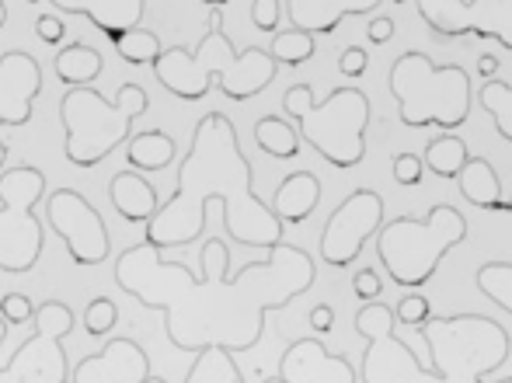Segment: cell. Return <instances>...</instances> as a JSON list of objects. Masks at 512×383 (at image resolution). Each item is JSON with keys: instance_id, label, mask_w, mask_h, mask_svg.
I'll return each mask as SVG.
<instances>
[{"instance_id": "6da1fadb", "label": "cell", "mask_w": 512, "mask_h": 383, "mask_svg": "<svg viewBox=\"0 0 512 383\" xmlns=\"http://www.w3.org/2000/svg\"><path fill=\"white\" fill-rule=\"evenodd\" d=\"M199 265L203 276H192L189 265L168 262L147 241L126 248L115 262V286L164 314V335L182 352L255 349L265 317L286 310L317 279L314 258L286 241L265 262H248L230 276V248L220 237H209Z\"/></svg>"}, {"instance_id": "7a4b0ae2", "label": "cell", "mask_w": 512, "mask_h": 383, "mask_svg": "<svg viewBox=\"0 0 512 383\" xmlns=\"http://www.w3.org/2000/svg\"><path fill=\"white\" fill-rule=\"evenodd\" d=\"M220 202L223 230L244 248H279L286 223L255 192V168L244 157L237 126L223 112H209L192 129L189 154L178 164V185L157 216L147 223L143 241L157 251L189 248L206 230V209Z\"/></svg>"}, {"instance_id": "3957f363", "label": "cell", "mask_w": 512, "mask_h": 383, "mask_svg": "<svg viewBox=\"0 0 512 383\" xmlns=\"http://www.w3.org/2000/svg\"><path fill=\"white\" fill-rule=\"evenodd\" d=\"M279 74V60L262 46H248L237 53V46L223 32V11H209V28L196 49L171 46L154 63V77L164 91L182 101H203L213 84L230 101H251L262 95Z\"/></svg>"}, {"instance_id": "277c9868", "label": "cell", "mask_w": 512, "mask_h": 383, "mask_svg": "<svg viewBox=\"0 0 512 383\" xmlns=\"http://www.w3.org/2000/svg\"><path fill=\"white\" fill-rule=\"evenodd\" d=\"M150 98L140 84L126 81L115 98H105L102 91L70 88L60 101L63 122V154L74 168H95L108 154L126 147L133 140V122L147 115Z\"/></svg>"}, {"instance_id": "5b68a950", "label": "cell", "mask_w": 512, "mask_h": 383, "mask_svg": "<svg viewBox=\"0 0 512 383\" xmlns=\"http://www.w3.org/2000/svg\"><path fill=\"white\" fill-rule=\"evenodd\" d=\"M283 108L297 122L300 140H307L331 168L349 171L363 164L370 98L359 88H335L324 101H314V88L300 81L283 95Z\"/></svg>"}, {"instance_id": "8992f818", "label": "cell", "mask_w": 512, "mask_h": 383, "mask_svg": "<svg viewBox=\"0 0 512 383\" xmlns=\"http://www.w3.org/2000/svg\"><path fill=\"white\" fill-rule=\"evenodd\" d=\"M391 95L398 98L401 126H436L439 133H453L471 115L474 88L464 67H436L429 53L408 49L391 67Z\"/></svg>"}, {"instance_id": "52a82bcc", "label": "cell", "mask_w": 512, "mask_h": 383, "mask_svg": "<svg viewBox=\"0 0 512 383\" xmlns=\"http://www.w3.org/2000/svg\"><path fill=\"white\" fill-rule=\"evenodd\" d=\"M464 237H467L464 213L457 206H450V202H439L422 220L398 216V220L384 223V230L377 234V255L384 262L387 276L394 279V286L418 289L436 276L443 258Z\"/></svg>"}, {"instance_id": "ba28073f", "label": "cell", "mask_w": 512, "mask_h": 383, "mask_svg": "<svg viewBox=\"0 0 512 383\" xmlns=\"http://www.w3.org/2000/svg\"><path fill=\"white\" fill-rule=\"evenodd\" d=\"M418 335L436 370V380L429 383H481L502 370L512 352V335L485 314L432 317Z\"/></svg>"}, {"instance_id": "9c48e42d", "label": "cell", "mask_w": 512, "mask_h": 383, "mask_svg": "<svg viewBox=\"0 0 512 383\" xmlns=\"http://www.w3.org/2000/svg\"><path fill=\"white\" fill-rule=\"evenodd\" d=\"M46 195V175L32 164H18L0 175V272L25 276L39 265L46 227L35 206Z\"/></svg>"}, {"instance_id": "30bf717a", "label": "cell", "mask_w": 512, "mask_h": 383, "mask_svg": "<svg viewBox=\"0 0 512 383\" xmlns=\"http://www.w3.org/2000/svg\"><path fill=\"white\" fill-rule=\"evenodd\" d=\"M77 317L67 303L46 300L35 310L32 335L14 349V356L0 366V383H70V363L63 342L74 331Z\"/></svg>"}, {"instance_id": "8fae6325", "label": "cell", "mask_w": 512, "mask_h": 383, "mask_svg": "<svg viewBox=\"0 0 512 383\" xmlns=\"http://www.w3.org/2000/svg\"><path fill=\"white\" fill-rule=\"evenodd\" d=\"M49 230L67 244V255L77 269H95L112 255V237L95 206L77 189H56L46 199Z\"/></svg>"}, {"instance_id": "7c38bea8", "label": "cell", "mask_w": 512, "mask_h": 383, "mask_svg": "<svg viewBox=\"0 0 512 383\" xmlns=\"http://www.w3.org/2000/svg\"><path fill=\"white\" fill-rule=\"evenodd\" d=\"M415 7L443 39H495L512 53V0H415Z\"/></svg>"}, {"instance_id": "4fadbf2b", "label": "cell", "mask_w": 512, "mask_h": 383, "mask_svg": "<svg viewBox=\"0 0 512 383\" xmlns=\"http://www.w3.org/2000/svg\"><path fill=\"white\" fill-rule=\"evenodd\" d=\"M384 230V199L373 189L349 192L321 230V262L331 269H349L363 255L366 241Z\"/></svg>"}, {"instance_id": "5bb4252c", "label": "cell", "mask_w": 512, "mask_h": 383, "mask_svg": "<svg viewBox=\"0 0 512 383\" xmlns=\"http://www.w3.org/2000/svg\"><path fill=\"white\" fill-rule=\"evenodd\" d=\"M70 383H168L150 373V359L133 338H108L102 352L77 359Z\"/></svg>"}, {"instance_id": "9a60e30c", "label": "cell", "mask_w": 512, "mask_h": 383, "mask_svg": "<svg viewBox=\"0 0 512 383\" xmlns=\"http://www.w3.org/2000/svg\"><path fill=\"white\" fill-rule=\"evenodd\" d=\"M265 383H356V370L345 356L324 349L321 335H307L286 345L279 373Z\"/></svg>"}, {"instance_id": "2e32d148", "label": "cell", "mask_w": 512, "mask_h": 383, "mask_svg": "<svg viewBox=\"0 0 512 383\" xmlns=\"http://www.w3.org/2000/svg\"><path fill=\"white\" fill-rule=\"evenodd\" d=\"M42 95V67L25 49L0 56V126H28L32 105Z\"/></svg>"}, {"instance_id": "e0dca14e", "label": "cell", "mask_w": 512, "mask_h": 383, "mask_svg": "<svg viewBox=\"0 0 512 383\" xmlns=\"http://www.w3.org/2000/svg\"><path fill=\"white\" fill-rule=\"evenodd\" d=\"M384 0H286L293 28H304L310 35H331L345 18H363L377 11Z\"/></svg>"}, {"instance_id": "ac0fdd59", "label": "cell", "mask_w": 512, "mask_h": 383, "mask_svg": "<svg viewBox=\"0 0 512 383\" xmlns=\"http://www.w3.org/2000/svg\"><path fill=\"white\" fill-rule=\"evenodd\" d=\"M49 4L67 14H84L112 42L140 28L143 11H147V0H49Z\"/></svg>"}, {"instance_id": "d6986e66", "label": "cell", "mask_w": 512, "mask_h": 383, "mask_svg": "<svg viewBox=\"0 0 512 383\" xmlns=\"http://www.w3.org/2000/svg\"><path fill=\"white\" fill-rule=\"evenodd\" d=\"M108 199H112V209L122 216V220L143 223V227H147V223L157 216V209H161L157 189L147 182V178H140V171H133V168L112 175V182H108Z\"/></svg>"}, {"instance_id": "ffe728a7", "label": "cell", "mask_w": 512, "mask_h": 383, "mask_svg": "<svg viewBox=\"0 0 512 383\" xmlns=\"http://www.w3.org/2000/svg\"><path fill=\"white\" fill-rule=\"evenodd\" d=\"M317 202H321V178L310 171H293L272 195V209L283 223H304L317 209Z\"/></svg>"}, {"instance_id": "44dd1931", "label": "cell", "mask_w": 512, "mask_h": 383, "mask_svg": "<svg viewBox=\"0 0 512 383\" xmlns=\"http://www.w3.org/2000/svg\"><path fill=\"white\" fill-rule=\"evenodd\" d=\"M457 185H460V195H464L471 206L488 209V213H495V209L506 206L499 171H495L492 161H485V157H471V161L464 164V171H460Z\"/></svg>"}, {"instance_id": "7402d4cb", "label": "cell", "mask_w": 512, "mask_h": 383, "mask_svg": "<svg viewBox=\"0 0 512 383\" xmlns=\"http://www.w3.org/2000/svg\"><path fill=\"white\" fill-rule=\"evenodd\" d=\"M102 67H105L102 53H98L95 46H88V42H70L53 60V74L60 77L67 88H88L91 81H98Z\"/></svg>"}, {"instance_id": "603a6c76", "label": "cell", "mask_w": 512, "mask_h": 383, "mask_svg": "<svg viewBox=\"0 0 512 383\" xmlns=\"http://www.w3.org/2000/svg\"><path fill=\"white\" fill-rule=\"evenodd\" d=\"M126 161L133 164V171H164L175 161V140L161 129H147L136 133L126 143Z\"/></svg>"}, {"instance_id": "cb8c5ba5", "label": "cell", "mask_w": 512, "mask_h": 383, "mask_svg": "<svg viewBox=\"0 0 512 383\" xmlns=\"http://www.w3.org/2000/svg\"><path fill=\"white\" fill-rule=\"evenodd\" d=\"M255 143L276 161H293L300 154V129H293L283 115H265L255 122Z\"/></svg>"}, {"instance_id": "d4e9b609", "label": "cell", "mask_w": 512, "mask_h": 383, "mask_svg": "<svg viewBox=\"0 0 512 383\" xmlns=\"http://www.w3.org/2000/svg\"><path fill=\"white\" fill-rule=\"evenodd\" d=\"M422 161H425V168H429L432 175L453 178V182H457L460 171H464V164L471 161V154H467V143L460 140V136L443 133V136H432L429 147H425Z\"/></svg>"}, {"instance_id": "484cf974", "label": "cell", "mask_w": 512, "mask_h": 383, "mask_svg": "<svg viewBox=\"0 0 512 383\" xmlns=\"http://www.w3.org/2000/svg\"><path fill=\"white\" fill-rule=\"evenodd\" d=\"M185 383H244L241 370L234 363V352L227 349H203L196 352Z\"/></svg>"}, {"instance_id": "4316f807", "label": "cell", "mask_w": 512, "mask_h": 383, "mask_svg": "<svg viewBox=\"0 0 512 383\" xmlns=\"http://www.w3.org/2000/svg\"><path fill=\"white\" fill-rule=\"evenodd\" d=\"M115 53H119L122 63H133V67H154L157 60H161V39H157L154 32H147V28H133V32H126L122 39L112 42Z\"/></svg>"}, {"instance_id": "83f0119b", "label": "cell", "mask_w": 512, "mask_h": 383, "mask_svg": "<svg viewBox=\"0 0 512 383\" xmlns=\"http://www.w3.org/2000/svg\"><path fill=\"white\" fill-rule=\"evenodd\" d=\"M481 108L492 115L495 129L506 143H512V84L506 81H485L481 84Z\"/></svg>"}, {"instance_id": "f1b7e54d", "label": "cell", "mask_w": 512, "mask_h": 383, "mask_svg": "<svg viewBox=\"0 0 512 383\" xmlns=\"http://www.w3.org/2000/svg\"><path fill=\"white\" fill-rule=\"evenodd\" d=\"M478 289L512 317V262H488L478 269Z\"/></svg>"}, {"instance_id": "f546056e", "label": "cell", "mask_w": 512, "mask_h": 383, "mask_svg": "<svg viewBox=\"0 0 512 383\" xmlns=\"http://www.w3.org/2000/svg\"><path fill=\"white\" fill-rule=\"evenodd\" d=\"M272 56L279 60V67H300V63H307L310 56L317 53L314 49V35L304 32V28H286V32H276V39H272Z\"/></svg>"}, {"instance_id": "4dcf8cb0", "label": "cell", "mask_w": 512, "mask_h": 383, "mask_svg": "<svg viewBox=\"0 0 512 383\" xmlns=\"http://www.w3.org/2000/svg\"><path fill=\"white\" fill-rule=\"evenodd\" d=\"M115 321H119V310H115V303L108 296H95L88 303V310H84V331L91 338H105L115 328Z\"/></svg>"}, {"instance_id": "1f68e13d", "label": "cell", "mask_w": 512, "mask_h": 383, "mask_svg": "<svg viewBox=\"0 0 512 383\" xmlns=\"http://www.w3.org/2000/svg\"><path fill=\"white\" fill-rule=\"evenodd\" d=\"M394 314H398V324H405V328H422V324H429L432 321V303L425 300V296H405V300L398 303V310H394Z\"/></svg>"}, {"instance_id": "d6a6232c", "label": "cell", "mask_w": 512, "mask_h": 383, "mask_svg": "<svg viewBox=\"0 0 512 383\" xmlns=\"http://www.w3.org/2000/svg\"><path fill=\"white\" fill-rule=\"evenodd\" d=\"M35 310L39 307H32V300H28L25 293H7L4 300H0V317H4L11 328H18V324H32Z\"/></svg>"}, {"instance_id": "836d02e7", "label": "cell", "mask_w": 512, "mask_h": 383, "mask_svg": "<svg viewBox=\"0 0 512 383\" xmlns=\"http://www.w3.org/2000/svg\"><path fill=\"white\" fill-rule=\"evenodd\" d=\"M283 21V0H251V25L258 32H276Z\"/></svg>"}, {"instance_id": "e575fe53", "label": "cell", "mask_w": 512, "mask_h": 383, "mask_svg": "<svg viewBox=\"0 0 512 383\" xmlns=\"http://www.w3.org/2000/svg\"><path fill=\"white\" fill-rule=\"evenodd\" d=\"M394 182L405 185V189H415L422 182V171H425V161L418 154H398L394 157Z\"/></svg>"}, {"instance_id": "d590c367", "label": "cell", "mask_w": 512, "mask_h": 383, "mask_svg": "<svg viewBox=\"0 0 512 383\" xmlns=\"http://www.w3.org/2000/svg\"><path fill=\"white\" fill-rule=\"evenodd\" d=\"M338 70H342V77H349V81H359V77L370 70V53L359 46H349L338 56Z\"/></svg>"}, {"instance_id": "8d00e7d4", "label": "cell", "mask_w": 512, "mask_h": 383, "mask_svg": "<svg viewBox=\"0 0 512 383\" xmlns=\"http://www.w3.org/2000/svg\"><path fill=\"white\" fill-rule=\"evenodd\" d=\"M380 289H384V283H380V276H377L373 269H359L356 276H352V293H356L363 303H373V300H377Z\"/></svg>"}, {"instance_id": "74e56055", "label": "cell", "mask_w": 512, "mask_h": 383, "mask_svg": "<svg viewBox=\"0 0 512 383\" xmlns=\"http://www.w3.org/2000/svg\"><path fill=\"white\" fill-rule=\"evenodd\" d=\"M35 32H39V39L42 42H49V46H56V42H63V21L56 18V14H42L39 21H35Z\"/></svg>"}, {"instance_id": "f35d334b", "label": "cell", "mask_w": 512, "mask_h": 383, "mask_svg": "<svg viewBox=\"0 0 512 383\" xmlns=\"http://www.w3.org/2000/svg\"><path fill=\"white\" fill-rule=\"evenodd\" d=\"M310 331H314V335L335 331V307H331V303H317V307L310 310Z\"/></svg>"}, {"instance_id": "ab89813d", "label": "cell", "mask_w": 512, "mask_h": 383, "mask_svg": "<svg viewBox=\"0 0 512 383\" xmlns=\"http://www.w3.org/2000/svg\"><path fill=\"white\" fill-rule=\"evenodd\" d=\"M394 21L391 18H373L370 25H366V35H370V42L373 46H387V42L394 39Z\"/></svg>"}, {"instance_id": "60d3db41", "label": "cell", "mask_w": 512, "mask_h": 383, "mask_svg": "<svg viewBox=\"0 0 512 383\" xmlns=\"http://www.w3.org/2000/svg\"><path fill=\"white\" fill-rule=\"evenodd\" d=\"M495 74H499V60H495L492 53H481V60H478V77H481V81H495Z\"/></svg>"}, {"instance_id": "b9f144b4", "label": "cell", "mask_w": 512, "mask_h": 383, "mask_svg": "<svg viewBox=\"0 0 512 383\" xmlns=\"http://www.w3.org/2000/svg\"><path fill=\"white\" fill-rule=\"evenodd\" d=\"M7 328H11V324H7L4 317H0V349H4V342H7Z\"/></svg>"}, {"instance_id": "7bdbcfd3", "label": "cell", "mask_w": 512, "mask_h": 383, "mask_svg": "<svg viewBox=\"0 0 512 383\" xmlns=\"http://www.w3.org/2000/svg\"><path fill=\"white\" fill-rule=\"evenodd\" d=\"M203 4L209 7V11H213V7H220V11H223V7H227L230 0H203Z\"/></svg>"}, {"instance_id": "ee69618b", "label": "cell", "mask_w": 512, "mask_h": 383, "mask_svg": "<svg viewBox=\"0 0 512 383\" xmlns=\"http://www.w3.org/2000/svg\"><path fill=\"white\" fill-rule=\"evenodd\" d=\"M4 25H7V4L0 0V28H4Z\"/></svg>"}, {"instance_id": "f6af8a7d", "label": "cell", "mask_w": 512, "mask_h": 383, "mask_svg": "<svg viewBox=\"0 0 512 383\" xmlns=\"http://www.w3.org/2000/svg\"><path fill=\"white\" fill-rule=\"evenodd\" d=\"M7 164V143H0V168Z\"/></svg>"}, {"instance_id": "bcb514c9", "label": "cell", "mask_w": 512, "mask_h": 383, "mask_svg": "<svg viewBox=\"0 0 512 383\" xmlns=\"http://www.w3.org/2000/svg\"><path fill=\"white\" fill-rule=\"evenodd\" d=\"M502 213H509V216H512V195L506 199V206H502Z\"/></svg>"}, {"instance_id": "7dc6e473", "label": "cell", "mask_w": 512, "mask_h": 383, "mask_svg": "<svg viewBox=\"0 0 512 383\" xmlns=\"http://www.w3.org/2000/svg\"><path fill=\"white\" fill-rule=\"evenodd\" d=\"M495 383H512V377H506V380H495Z\"/></svg>"}, {"instance_id": "c3c4849f", "label": "cell", "mask_w": 512, "mask_h": 383, "mask_svg": "<svg viewBox=\"0 0 512 383\" xmlns=\"http://www.w3.org/2000/svg\"><path fill=\"white\" fill-rule=\"evenodd\" d=\"M25 4H39V0H25Z\"/></svg>"}, {"instance_id": "681fc988", "label": "cell", "mask_w": 512, "mask_h": 383, "mask_svg": "<svg viewBox=\"0 0 512 383\" xmlns=\"http://www.w3.org/2000/svg\"><path fill=\"white\" fill-rule=\"evenodd\" d=\"M394 4H405V0H394Z\"/></svg>"}]
</instances>
